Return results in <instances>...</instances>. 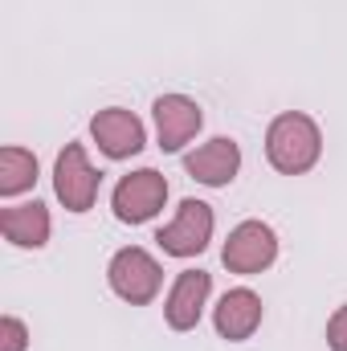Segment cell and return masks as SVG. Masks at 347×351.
I'll list each match as a JSON object with an SVG mask.
<instances>
[{
    "instance_id": "3957f363",
    "label": "cell",
    "mask_w": 347,
    "mask_h": 351,
    "mask_svg": "<svg viewBox=\"0 0 347 351\" xmlns=\"http://www.w3.org/2000/svg\"><path fill=\"white\" fill-rule=\"evenodd\" d=\"M98 184H102V176L94 172L86 147L82 143H66L58 152V164H53V192H58V200L70 213H90L94 200H98Z\"/></svg>"
},
{
    "instance_id": "4fadbf2b",
    "label": "cell",
    "mask_w": 347,
    "mask_h": 351,
    "mask_svg": "<svg viewBox=\"0 0 347 351\" xmlns=\"http://www.w3.org/2000/svg\"><path fill=\"white\" fill-rule=\"evenodd\" d=\"M37 184V156L25 147H4L0 152V196H21Z\"/></svg>"
},
{
    "instance_id": "9a60e30c",
    "label": "cell",
    "mask_w": 347,
    "mask_h": 351,
    "mask_svg": "<svg viewBox=\"0 0 347 351\" xmlns=\"http://www.w3.org/2000/svg\"><path fill=\"white\" fill-rule=\"evenodd\" d=\"M327 348L331 351H347V302L327 319Z\"/></svg>"
},
{
    "instance_id": "7c38bea8",
    "label": "cell",
    "mask_w": 347,
    "mask_h": 351,
    "mask_svg": "<svg viewBox=\"0 0 347 351\" xmlns=\"http://www.w3.org/2000/svg\"><path fill=\"white\" fill-rule=\"evenodd\" d=\"M49 229H53V221H49V208L41 200L0 208V233L16 250H41L49 241Z\"/></svg>"
},
{
    "instance_id": "5b68a950",
    "label": "cell",
    "mask_w": 347,
    "mask_h": 351,
    "mask_svg": "<svg viewBox=\"0 0 347 351\" xmlns=\"http://www.w3.org/2000/svg\"><path fill=\"white\" fill-rule=\"evenodd\" d=\"M168 200V180L156 172V168H139V172L123 176L115 184V196H110V208L123 225H143L152 221Z\"/></svg>"
},
{
    "instance_id": "30bf717a",
    "label": "cell",
    "mask_w": 347,
    "mask_h": 351,
    "mask_svg": "<svg viewBox=\"0 0 347 351\" xmlns=\"http://www.w3.org/2000/svg\"><path fill=\"white\" fill-rule=\"evenodd\" d=\"M152 114H156V135H160L164 152H180L188 139H196V131L204 123L200 106L188 94H160L156 106H152Z\"/></svg>"
},
{
    "instance_id": "7a4b0ae2",
    "label": "cell",
    "mask_w": 347,
    "mask_h": 351,
    "mask_svg": "<svg viewBox=\"0 0 347 351\" xmlns=\"http://www.w3.org/2000/svg\"><path fill=\"white\" fill-rule=\"evenodd\" d=\"M106 282H110V290H115L123 302L147 306V302L160 294V286H164V269H160V262H156L147 250L127 245V250H119V254L110 258Z\"/></svg>"
},
{
    "instance_id": "9c48e42d",
    "label": "cell",
    "mask_w": 347,
    "mask_h": 351,
    "mask_svg": "<svg viewBox=\"0 0 347 351\" xmlns=\"http://www.w3.org/2000/svg\"><path fill=\"white\" fill-rule=\"evenodd\" d=\"M208 294H213V278L204 269H184L168 290V302H164V319L172 331H192L208 306Z\"/></svg>"
},
{
    "instance_id": "8992f818",
    "label": "cell",
    "mask_w": 347,
    "mask_h": 351,
    "mask_svg": "<svg viewBox=\"0 0 347 351\" xmlns=\"http://www.w3.org/2000/svg\"><path fill=\"white\" fill-rule=\"evenodd\" d=\"M213 225H217V217H213V208H208L204 200H180L172 225H164V229L156 233V241H160V250L172 254V258H196V254L208 250Z\"/></svg>"
},
{
    "instance_id": "8fae6325",
    "label": "cell",
    "mask_w": 347,
    "mask_h": 351,
    "mask_svg": "<svg viewBox=\"0 0 347 351\" xmlns=\"http://www.w3.org/2000/svg\"><path fill=\"white\" fill-rule=\"evenodd\" d=\"M213 327H217L221 339H229V343H246V339L261 327V298L250 290V286L225 290V298H221L217 311H213Z\"/></svg>"
},
{
    "instance_id": "277c9868",
    "label": "cell",
    "mask_w": 347,
    "mask_h": 351,
    "mask_svg": "<svg viewBox=\"0 0 347 351\" xmlns=\"http://www.w3.org/2000/svg\"><path fill=\"white\" fill-rule=\"evenodd\" d=\"M221 262H225L229 274L254 278V274H261V269H270L278 262V233L265 221H241L229 233V241L221 250Z\"/></svg>"
},
{
    "instance_id": "6da1fadb",
    "label": "cell",
    "mask_w": 347,
    "mask_h": 351,
    "mask_svg": "<svg viewBox=\"0 0 347 351\" xmlns=\"http://www.w3.org/2000/svg\"><path fill=\"white\" fill-rule=\"evenodd\" d=\"M323 156V131L311 114L302 110H286L270 123L265 131V160L282 176H302L311 172Z\"/></svg>"
},
{
    "instance_id": "5bb4252c",
    "label": "cell",
    "mask_w": 347,
    "mask_h": 351,
    "mask_svg": "<svg viewBox=\"0 0 347 351\" xmlns=\"http://www.w3.org/2000/svg\"><path fill=\"white\" fill-rule=\"evenodd\" d=\"M0 351H29V327L16 315L0 319Z\"/></svg>"
},
{
    "instance_id": "52a82bcc",
    "label": "cell",
    "mask_w": 347,
    "mask_h": 351,
    "mask_svg": "<svg viewBox=\"0 0 347 351\" xmlns=\"http://www.w3.org/2000/svg\"><path fill=\"white\" fill-rule=\"evenodd\" d=\"M90 135H94V143H98V152H102L106 160H131V156H139L143 143H147V131H143L139 114H131V110H123V106L98 110V114L90 119Z\"/></svg>"
},
{
    "instance_id": "ba28073f",
    "label": "cell",
    "mask_w": 347,
    "mask_h": 351,
    "mask_svg": "<svg viewBox=\"0 0 347 351\" xmlns=\"http://www.w3.org/2000/svg\"><path fill=\"white\" fill-rule=\"evenodd\" d=\"M184 172L208 188H225L233 184V176L241 172V147L229 139V135H217L208 143H200L196 152L184 156Z\"/></svg>"
}]
</instances>
